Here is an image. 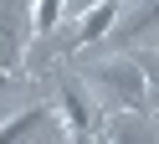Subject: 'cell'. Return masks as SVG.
I'll use <instances>...</instances> for the list:
<instances>
[{
	"label": "cell",
	"instance_id": "9c48e42d",
	"mask_svg": "<svg viewBox=\"0 0 159 144\" xmlns=\"http://www.w3.org/2000/svg\"><path fill=\"white\" fill-rule=\"evenodd\" d=\"M57 16H67V5H57V0H46V5H36V16H31L36 36H41V31H52V26H57Z\"/></svg>",
	"mask_w": 159,
	"mask_h": 144
},
{
	"label": "cell",
	"instance_id": "6da1fadb",
	"mask_svg": "<svg viewBox=\"0 0 159 144\" xmlns=\"http://www.w3.org/2000/svg\"><path fill=\"white\" fill-rule=\"evenodd\" d=\"M87 82L103 88L123 113H149V82H144L139 57H108V62H98V67L87 72Z\"/></svg>",
	"mask_w": 159,
	"mask_h": 144
},
{
	"label": "cell",
	"instance_id": "3957f363",
	"mask_svg": "<svg viewBox=\"0 0 159 144\" xmlns=\"http://www.w3.org/2000/svg\"><path fill=\"white\" fill-rule=\"evenodd\" d=\"M57 139H62V118L52 108H26L0 129V144H57Z\"/></svg>",
	"mask_w": 159,
	"mask_h": 144
},
{
	"label": "cell",
	"instance_id": "30bf717a",
	"mask_svg": "<svg viewBox=\"0 0 159 144\" xmlns=\"http://www.w3.org/2000/svg\"><path fill=\"white\" fill-rule=\"evenodd\" d=\"M77 144H93V139H77Z\"/></svg>",
	"mask_w": 159,
	"mask_h": 144
},
{
	"label": "cell",
	"instance_id": "5b68a950",
	"mask_svg": "<svg viewBox=\"0 0 159 144\" xmlns=\"http://www.w3.org/2000/svg\"><path fill=\"white\" fill-rule=\"evenodd\" d=\"M62 118H67V129H72V139H87V134H93V103H87V93L77 88V82L62 88Z\"/></svg>",
	"mask_w": 159,
	"mask_h": 144
},
{
	"label": "cell",
	"instance_id": "8992f818",
	"mask_svg": "<svg viewBox=\"0 0 159 144\" xmlns=\"http://www.w3.org/2000/svg\"><path fill=\"white\" fill-rule=\"evenodd\" d=\"M118 16H123V10H118L113 0L93 5V10L82 16V26H77V46H93V41H108V31L118 26Z\"/></svg>",
	"mask_w": 159,
	"mask_h": 144
},
{
	"label": "cell",
	"instance_id": "ba28073f",
	"mask_svg": "<svg viewBox=\"0 0 159 144\" xmlns=\"http://www.w3.org/2000/svg\"><path fill=\"white\" fill-rule=\"evenodd\" d=\"M139 67H144V82H149V113H159V51H144Z\"/></svg>",
	"mask_w": 159,
	"mask_h": 144
},
{
	"label": "cell",
	"instance_id": "52a82bcc",
	"mask_svg": "<svg viewBox=\"0 0 159 144\" xmlns=\"http://www.w3.org/2000/svg\"><path fill=\"white\" fill-rule=\"evenodd\" d=\"M149 26H159V5H134V10H123V16H118V26L108 31V41H113V46H128V41L144 36Z\"/></svg>",
	"mask_w": 159,
	"mask_h": 144
},
{
	"label": "cell",
	"instance_id": "277c9868",
	"mask_svg": "<svg viewBox=\"0 0 159 144\" xmlns=\"http://www.w3.org/2000/svg\"><path fill=\"white\" fill-rule=\"evenodd\" d=\"M108 144H159V123L149 113H113Z\"/></svg>",
	"mask_w": 159,
	"mask_h": 144
},
{
	"label": "cell",
	"instance_id": "7a4b0ae2",
	"mask_svg": "<svg viewBox=\"0 0 159 144\" xmlns=\"http://www.w3.org/2000/svg\"><path fill=\"white\" fill-rule=\"evenodd\" d=\"M31 16H36V10H31V5H16V0H5V5H0V77L21 62L26 41L36 36Z\"/></svg>",
	"mask_w": 159,
	"mask_h": 144
}]
</instances>
